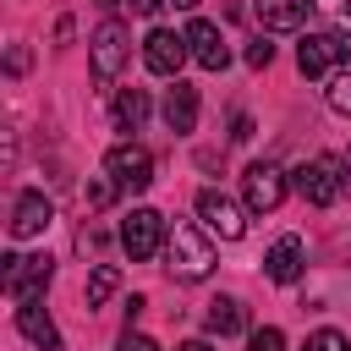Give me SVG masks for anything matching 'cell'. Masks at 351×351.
Wrapping results in <instances>:
<instances>
[{
  "label": "cell",
  "instance_id": "obj_16",
  "mask_svg": "<svg viewBox=\"0 0 351 351\" xmlns=\"http://www.w3.org/2000/svg\"><path fill=\"white\" fill-rule=\"evenodd\" d=\"M307 5H313V0H258L252 11H258V22H263L269 33H296L302 16H307Z\"/></svg>",
  "mask_w": 351,
  "mask_h": 351
},
{
  "label": "cell",
  "instance_id": "obj_18",
  "mask_svg": "<svg viewBox=\"0 0 351 351\" xmlns=\"http://www.w3.org/2000/svg\"><path fill=\"white\" fill-rule=\"evenodd\" d=\"M143 121H148V93L143 88H121L115 93V126L121 132H137Z\"/></svg>",
  "mask_w": 351,
  "mask_h": 351
},
{
  "label": "cell",
  "instance_id": "obj_1",
  "mask_svg": "<svg viewBox=\"0 0 351 351\" xmlns=\"http://www.w3.org/2000/svg\"><path fill=\"white\" fill-rule=\"evenodd\" d=\"M291 186H296L307 203L329 208V203H346V197H351V170H346V159H335V154H318L313 165H302V170L291 176Z\"/></svg>",
  "mask_w": 351,
  "mask_h": 351
},
{
  "label": "cell",
  "instance_id": "obj_3",
  "mask_svg": "<svg viewBox=\"0 0 351 351\" xmlns=\"http://www.w3.org/2000/svg\"><path fill=\"white\" fill-rule=\"evenodd\" d=\"M49 274H55L49 258H22V252H11L5 269H0V285H5L11 302H38V296L49 291Z\"/></svg>",
  "mask_w": 351,
  "mask_h": 351
},
{
  "label": "cell",
  "instance_id": "obj_17",
  "mask_svg": "<svg viewBox=\"0 0 351 351\" xmlns=\"http://www.w3.org/2000/svg\"><path fill=\"white\" fill-rule=\"evenodd\" d=\"M241 324H247V313H241V302H236V296H214V302H208V313H203V329H208V335H219V340H225V335H241Z\"/></svg>",
  "mask_w": 351,
  "mask_h": 351
},
{
  "label": "cell",
  "instance_id": "obj_20",
  "mask_svg": "<svg viewBox=\"0 0 351 351\" xmlns=\"http://www.w3.org/2000/svg\"><path fill=\"white\" fill-rule=\"evenodd\" d=\"M115 285H121V274H115L110 263H99V269L88 274V307H104V302L115 296Z\"/></svg>",
  "mask_w": 351,
  "mask_h": 351
},
{
  "label": "cell",
  "instance_id": "obj_14",
  "mask_svg": "<svg viewBox=\"0 0 351 351\" xmlns=\"http://www.w3.org/2000/svg\"><path fill=\"white\" fill-rule=\"evenodd\" d=\"M16 329H22L38 351H60V329H55V318L44 313V296H38V302H16Z\"/></svg>",
  "mask_w": 351,
  "mask_h": 351
},
{
  "label": "cell",
  "instance_id": "obj_9",
  "mask_svg": "<svg viewBox=\"0 0 351 351\" xmlns=\"http://www.w3.org/2000/svg\"><path fill=\"white\" fill-rule=\"evenodd\" d=\"M197 219H203V230H214L219 241H241V236H247V214H241L225 192H214V186L197 192Z\"/></svg>",
  "mask_w": 351,
  "mask_h": 351
},
{
  "label": "cell",
  "instance_id": "obj_22",
  "mask_svg": "<svg viewBox=\"0 0 351 351\" xmlns=\"http://www.w3.org/2000/svg\"><path fill=\"white\" fill-rule=\"evenodd\" d=\"M302 351H351V340H346L340 329H318V335H307Z\"/></svg>",
  "mask_w": 351,
  "mask_h": 351
},
{
  "label": "cell",
  "instance_id": "obj_19",
  "mask_svg": "<svg viewBox=\"0 0 351 351\" xmlns=\"http://www.w3.org/2000/svg\"><path fill=\"white\" fill-rule=\"evenodd\" d=\"M313 11L329 22L335 38H351V0H313Z\"/></svg>",
  "mask_w": 351,
  "mask_h": 351
},
{
  "label": "cell",
  "instance_id": "obj_25",
  "mask_svg": "<svg viewBox=\"0 0 351 351\" xmlns=\"http://www.w3.org/2000/svg\"><path fill=\"white\" fill-rule=\"evenodd\" d=\"M115 192H121L115 181H93V186H88V203H93V208H104V203H110Z\"/></svg>",
  "mask_w": 351,
  "mask_h": 351
},
{
  "label": "cell",
  "instance_id": "obj_7",
  "mask_svg": "<svg viewBox=\"0 0 351 351\" xmlns=\"http://www.w3.org/2000/svg\"><path fill=\"white\" fill-rule=\"evenodd\" d=\"M186 33H170V27H154L148 38H143V66L154 71V77H181V66H186Z\"/></svg>",
  "mask_w": 351,
  "mask_h": 351
},
{
  "label": "cell",
  "instance_id": "obj_30",
  "mask_svg": "<svg viewBox=\"0 0 351 351\" xmlns=\"http://www.w3.org/2000/svg\"><path fill=\"white\" fill-rule=\"evenodd\" d=\"M93 5H99V11H115V0H93Z\"/></svg>",
  "mask_w": 351,
  "mask_h": 351
},
{
  "label": "cell",
  "instance_id": "obj_2",
  "mask_svg": "<svg viewBox=\"0 0 351 351\" xmlns=\"http://www.w3.org/2000/svg\"><path fill=\"white\" fill-rule=\"evenodd\" d=\"M165 258H170L165 269L176 280H208L214 274V247H208V236L197 225H176L170 241H165Z\"/></svg>",
  "mask_w": 351,
  "mask_h": 351
},
{
  "label": "cell",
  "instance_id": "obj_4",
  "mask_svg": "<svg viewBox=\"0 0 351 351\" xmlns=\"http://www.w3.org/2000/svg\"><path fill=\"white\" fill-rule=\"evenodd\" d=\"M104 176H110L121 192H143V186L154 181V154H148L143 143H115V148L104 154Z\"/></svg>",
  "mask_w": 351,
  "mask_h": 351
},
{
  "label": "cell",
  "instance_id": "obj_12",
  "mask_svg": "<svg viewBox=\"0 0 351 351\" xmlns=\"http://www.w3.org/2000/svg\"><path fill=\"white\" fill-rule=\"evenodd\" d=\"M302 269H307V247H302V236H280V241L263 252V274H269L274 285H296Z\"/></svg>",
  "mask_w": 351,
  "mask_h": 351
},
{
  "label": "cell",
  "instance_id": "obj_29",
  "mask_svg": "<svg viewBox=\"0 0 351 351\" xmlns=\"http://www.w3.org/2000/svg\"><path fill=\"white\" fill-rule=\"evenodd\" d=\"M170 5H181V11H192V5H203V0H170Z\"/></svg>",
  "mask_w": 351,
  "mask_h": 351
},
{
  "label": "cell",
  "instance_id": "obj_5",
  "mask_svg": "<svg viewBox=\"0 0 351 351\" xmlns=\"http://www.w3.org/2000/svg\"><path fill=\"white\" fill-rule=\"evenodd\" d=\"M165 241H170V230H165V214H159V208H132V214L121 219V247H126L137 263L154 258Z\"/></svg>",
  "mask_w": 351,
  "mask_h": 351
},
{
  "label": "cell",
  "instance_id": "obj_28",
  "mask_svg": "<svg viewBox=\"0 0 351 351\" xmlns=\"http://www.w3.org/2000/svg\"><path fill=\"white\" fill-rule=\"evenodd\" d=\"M176 351H214L208 340H186V346H176Z\"/></svg>",
  "mask_w": 351,
  "mask_h": 351
},
{
  "label": "cell",
  "instance_id": "obj_11",
  "mask_svg": "<svg viewBox=\"0 0 351 351\" xmlns=\"http://www.w3.org/2000/svg\"><path fill=\"white\" fill-rule=\"evenodd\" d=\"M186 49H192V60L203 66V71H225L230 66V49H225V33L208 22V16H197L192 27H186Z\"/></svg>",
  "mask_w": 351,
  "mask_h": 351
},
{
  "label": "cell",
  "instance_id": "obj_6",
  "mask_svg": "<svg viewBox=\"0 0 351 351\" xmlns=\"http://www.w3.org/2000/svg\"><path fill=\"white\" fill-rule=\"evenodd\" d=\"M88 49H93V71L110 82V77H121V66H126V55H132V33H126V22H115V16H104L99 22V33L88 38Z\"/></svg>",
  "mask_w": 351,
  "mask_h": 351
},
{
  "label": "cell",
  "instance_id": "obj_24",
  "mask_svg": "<svg viewBox=\"0 0 351 351\" xmlns=\"http://www.w3.org/2000/svg\"><path fill=\"white\" fill-rule=\"evenodd\" d=\"M269 60H274V44H263V38H258V44H247V66H252V71H263Z\"/></svg>",
  "mask_w": 351,
  "mask_h": 351
},
{
  "label": "cell",
  "instance_id": "obj_10",
  "mask_svg": "<svg viewBox=\"0 0 351 351\" xmlns=\"http://www.w3.org/2000/svg\"><path fill=\"white\" fill-rule=\"evenodd\" d=\"M340 60H346V38H335V33H307V38L296 44L302 77H335Z\"/></svg>",
  "mask_w": 351,
  "mask_h": 351
},
{
  "label": "cell",
  "instance_id": "obj_27",
  "mask_svg": "<svg viewBox=\"0 0 351 351\" xmlns=\"http://www.w3.org/2000/svg\"><path fill=\"white\" fill-rule=\"evenodd\" d=\"M159 5H165V0H132V11H137V16H154Z\"/></svg>",
  "mask_w": 351,
  "mask_h": 351
},
{
  "label": "cell",
  "instance_id": "obj_8",
  "mask_svg": "<svg viewBox=\"0 0 351 351\" xmlns=\"http://www.w3.org/2000/svg\"><path fill=\"white\" fill-rule=\"evenodd\" d=\"M241 192H247V208H252V214H274V208L285 203L291 181H285V170H280V165H247Z\"/></svg>",
  "mask_w": 351,
  "mask_h": 351
},
{
  "label": "cell",
  "instance_id": "obj_26",
  "mask_svg": "<svg viewBox=\"0 0 351 351\" xmlns=\"http://www.w3.org/2000/svg\"><path fill=\"white\" fill-rule=\"evenodd\" d=\"M121 351H159V346H154L148 335H132V329H126V340H121Z\"/></svg>",
  "mask_w": 351,
  "mask_h": 351
},
{
  "label": "cell",
  "instance_id": "obj_15",
  "mask_svg": "<svg viewBox=\"0 0 351 351\" xmlns=\"http://www.w3.org/2000/svg\"><path fill=\"white\" fill-rule=\"evenodd\" d=\"M165 126L170 132H192L197 126V88L176 77V88L165 93Z\"/></svg>",
  "mask_w": 351,
  "mask_h": 351
},
{
  "label": "cell",
  "instance_id": "obj_21",
  "mask_svg": "<svg viewBox=\"0 0 351 351\" xmlns=\"http://www.w3.org/2000/svg\"><path fill=\"white\" fill-rule=\"evenodd\" d=\"M324 99H329V110H335V115H351V71H346V66H340V71L329 77Z\"/></svg>",
  "mask_w": 351,
  "mask_h": 351
},
{
  "label": "cell",
  "instance_id": "obj_23",
  "mask_svg": "<svg viewBox=\"0 0 351 351\" xmlns=\"http://www.w3.org/2000/svg\"><path fill=\"white\" fill-rule=\"evenodd\" d=\"M247 351H285V335H280L274 324H263V329H252V340H247Z\"/></svg>",
  "mask_w": 351,
  "mask_h": 351
},
{
  "label": "cell",
  "instance_id": "obj_13",
  "mask_svg": "<svg viewBox=\"0 0 351 351\" xmlns=\"http://www.w3.org/2000/svg\"><path fill=\"white\" fill-rule=\"evenodd\" d=\"M49 219H55V208H49V197H44V192H22V197L11 203V236H16V241L44 236V230H49Z\"/></svg>",
  "mask_w": 351,
  "mask_h": 351
}]
</instances>
